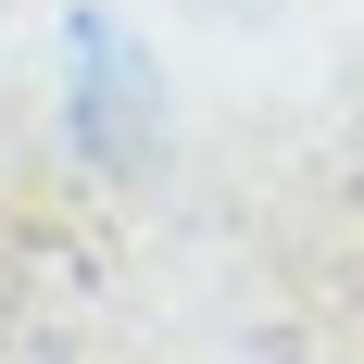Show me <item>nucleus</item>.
I'll return each mask as SVG.
<instances>
[{"label": "nucleus", "instance_id": "obj_1", "mask_svg": "<svg viewBox=\"0 0 364 364\" xmlns=\"http://www.w3.org/2000/svg\"><path fill=\"white\" fill-rule=\"evenodd\" d=\"M75 113H88V139H113V126H126V151H139V126H151V75L126 63L101 26H75Z\"/></svg>", "mask_w": 364, "mask_h": 364}]
</instances>
